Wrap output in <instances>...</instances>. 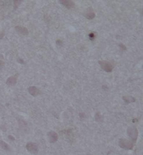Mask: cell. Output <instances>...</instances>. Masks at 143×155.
Returning <instances> with one entry per match:
<instances>
[{
  "label": "cell",
  "instance_id": "8992f818",
  "mask_svg": "<svg viewBox=\"0 0 143 155\" xmlns=\"http://www.w3.org/2000/svg\"><path fill=\"white\" fill-rule=\"evenodd\" d=\"M17 78H18V75L17 74H16L15 75L8 78L6 80V84L10 86H14L17 83Z\"/></svg>",
  "mask_w": 143,
  "mask_h": 155
},
{
  "label": "cell",
  "instance_id": "4fadbf2b",
  "mask_svg": "<svg viewBox=\"0 0 143 155\" xmlns=\"http://www.w3.org/2000/svg\"><path fill=\"white\" fill-rule=\"evenodd\" d=\"M21 2V1H14V5H15V7H17V8L20 4Z\"/></svg>",
  "mask_w": 143,
  "mask_h": 155
},
{
  "label": "cell",
  "instance_id": "9a60e30c",
  "mask_svg": "<svg viewBox=\"0 0 143 155\" xmlns=\"http://www.w3.org/2000/svg\"><path fill=\"white\" fill-rule=\"evenodd\" d=\"M4 62H2V61H1L0 60V69H1V68H2V67H3L4 66Z\"/></svg>",
  "mask_w": 143,
  "mask_h": 155
},
{
  "label": "cell",
  "instance_id": "2e32d148",
  "mask_svg": "<svg viewBox=\"0 0 143 155\" xmlns=\"http://www.w3.org/2000/svg\"><path fill=\"white\" fill-rule=\"evenodd\" d=\"M18 62H20V63H21V64H23V63H24V61L21 59H18Z\"/></svg>",
  "mask_w": 143,
  "mask_h": 155
},
{
  "label": "cell",
  "instance_id": "5b68a950",
  "mask_svg": "<svg viewBox=\"0 0 143 155\" xmlns=\"http://www.w3.org/2000/svg\"><path fill=\"white\" fill-rule=\"evenodd\" d=\"M47 135L50 143H55L57 142L58 138L57 134L55 131H50L48 132Z\"/></svg>",
  "mask_w": 143,
  "mask_h": 155
},
{
  "label": "cell",
  "instance_id": "30bf717a",
  "mask_svg": "<svg viewBox=\"0 0 143 155\" xmlns=\"http://www.w3.org/2000/svg\"><path fill=\"white\" fill-rule=\"evenodd\" d=\"M0 147L3 150L6 151H9L10 150V148L9 145L8 144L6 143L4 141H0Z\"/></svg>",
  "mask_w": 143,
  "mask_h": 155
},
{
  "label": "cell",
  "instance_id": "7a4b0ae2",
  "mask_svg": "<svg viewBox=\"0 0 143 155\" xmlns=\"http://www.w3.org/2000/svg\"><path fill=\"white\" fill-rule=\"evenodd\" d=\"M99 63L103 69L106 72H111L114 68L113 65L109 62L100 61L99 62Z\"/></svg>",
  "mask_w": 143,
  "mask_h": 155
},
{
  "label": "cell",
  "instance_id": "8fae6325",
  "mask_svg": "<svg viewBox=\"0 0 143 155\" xmlns=\"http://www.w3.org/2000/svg\"><path fill=\"white\" fill-rule=\"evenodd\" d=\"M86 17L87 18L89 19H93L95 17V14L91 10H89L86 13Z\"/></svg>",
  "mask_w": 143,
  "mask_h": 155
},
{
  "label": "cell",
  "instance_id": "3957f363",
  "mask_svg": "<svg viewBox=\"0 0 143 155\" xmlns=\"http://www.w3.org/2000/svg\"><path fill=\"white\" fill-rule=\"evenodd\" d=\"M128 136L131 138L134 141H135L138 137V132L137 129L135 127H130L127 130Z\"/></svg>",
  "mask_w": 143,
  "mask_h": 155
},
{
  "label": "cell",
  "instance_id": "6da1fadb",
  "mask_svg": "<svg viewBox=\"0 0 143 155\" xmlns=\"http://www.w3.org/2000/svg\"><path fill=\"white\" fill-rule=\"evenodd\" d=\"M26 150L31 154H37L38 152V147L37 145L32 142L27 143L26 146Z\"/></svg>",
  "mask_w": 143,
  "mask_h": 155
},
{
  "label": "cell",
  "instance_id": "9c48e42d",
  "mask_svg": "<svg viewBox=\"0 0 143 155\" xmlns=\"http://www.w3.org/2000/svg\"><path fill=\"white\" fill-rule=\"evenodd\" d=\"M16 30L23 35H27L28 34V30L26 27L23 26H17L15 27Z\"/></svg>",
  "mask_w": 143,
  "mask_h": 155
},
{
  "label": "cell",
  "instance_id": "277c9868",
  "mask_svg": "<svg viewBox=\"0 0 143 155\" xmlns=\"http://www.w3.org/2000/svg\"><path fill=\"white\" fill-rule=\"evenodd\" d=\"M121 147L125 149H131L133 148V143L131 142L124 139H121L119 142Z\"/></svg>",
  "mask_w": 143,
  "mask_h": 155
},
{
  "label": "cell",
  "instance_id": "7c38bea8",
  "mask_svg": "<svg viewBox=\"0 0 143 155\" xmlns=\"http://www.w3.org/2000/svg\"><path fill=\"white\" fill-rule=\"evenodd\" d=\"M124 100L127 103L133 102L135 101V99L131 96H125L123 98Z\"/></svg>",
  "mask_w": 143,
  "mask_h": 155
},
{
  "label": "cell",
  "instance_id": "ba28073f",
  "mask_svg": "<svg viewBox=\"0 0 143 155\" xmlns=\"http://www.w3.org/2000/svg\"><path fill=\"white\" fill-rule=\"evenodd\" d=\"M60 3L63 5L65 6L66 8H73L75 6V3L72 1H66V0H62L60 1Z\"/></svg>",
  "mask_w": 143,
  "mask_h": 155
},
{
  "label": "cell",
  "instance_id": "5bb4252c",
  "mask_svg": "<svg viewBox=\"0 0 143 155\" xmlns=\"http://www.w3.org/2000/svg\"><path fill=\"white\" fill-rule=\"evenodd\" d=\"M8 137V139L10 140H12V141L13 140H15V138L12 135H9Z\"/></svg>",
  "mask_w": 143,
  "mask_h": 155
},
{
  "label": "cell",
  "instance_id": "52a82bcc",
  "mask_svg": "<svg viewBox=\"0 0 143 155\" xmlns=\"http://www.w3.org/2000/svg\"><path fill=\"white\" fill-rule=\"evenodd\" d=\"M28 92L30 94L33 96H36L40 93V90L35 86H31L29 87L28 88Z\"/></svg>",
  "mask_w": 143,
  "mask_h": 155
}]
</instances>
